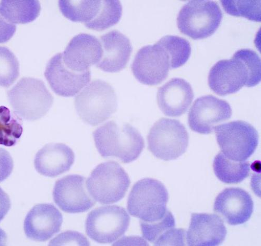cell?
<instances>
[{"label": "cell", "instance_id": "obj_1", "mask_svg": "<svg viewBox=\"0 0 261 246\" xmlns=\"http://www.w3.org/2000/svg\"><path fill=\"white\" fill-rule=\"evenodd\" d=\"M93 138L102 157L117 158L125 164L137 160L145 147L141 133L127 123L108 121L94 131Z\"/></svg>", "mask_w": 261, "mask_h": 246}, {"label": "cell", "instance_id": "obj_2", "mask_svg": "<svg viewBox=\"0 0 261 246\" xmlns=\"http://www.w3.org/2000/svg\"><path fill=\"white\" fill-rule=\"evenodd\" d=\"M14 113L28 121L45 116L52 107L54 97L43 82L33 78H23L8 92Z\"/></svg>", "mask_w": 261, "mask_h": 246}, {"label": "cell", "instance_id": "obj_3", "mask_svg": "<svg viewBox=\"0 0 261 246\" xmlns=\"http://www.w3.org/2000/svg\"><path fill=\"white\" fill-rule=\"evenodd\" d=\"M74 105L79 116L84 122L96 126L116 113L117 97L110 84L96 80L76 96Z\"/></svg>", "mask_w": 261, "mask_h": 246}, {"label": "cell", "instance_id": "obj_4", "mask_svg": "<svg viewBox=\"0 0 261 246\" xmlns=\"http://www.w3.org/2000/svg\"><path fill=\"white\" fill-rule=\"evenodd\" d=\"M169 194L164 185L153 178H144L134 186L127 200L129 213L141 221L153 223L168 211Z\"/></svg>", "mask_w": 261, "mask_h": 246}, {"label": "cell", "instance_id": "obj_5", "mask_svg": "<svg viewBox=\"0 0 261 246\" xmlns=\"http://www.w3.org/2000/svg\"><path fill=\"white\" fill-rule=\"evenodd\" d=\"M222 18V11L216 2L195 0L182 7L177 22L181 33L198 40L213 35L220 27Z\"/></svg>", "mask_w": 261, "mask_h": 246}, {"label": "cell", "instance_id": "obj_6", "mask_svg": "<svg viewBox=\"0 0 261 246\" xmlns=\"http://www.w3.org/2000/svg\"><path fill=\"white\" fill-rule=\"evenodd\" d=\"M130 184L129 177L124 168L112 161L98 165L86 183L91 196L102 205L114 204L122 199Z\"/></svg>", "mask_w": 261, "mask_h": 246}, {"label": "cell", "instance_id": "obj_7", "mask_svg": "<svg viewBox=\"0 0 261 246\" xmlns=\"http://www.w3.org/2000/svg\"><path fill=\"white\" fill-rule=\"evenodd\" d=\"M189 139L188 132L180 121L162 118L149 131L148 148L158 159L175 160L186 152Z\"/></svg>", "mask_w": 261, "mask_h": 246}, {"label": "cell", "instance_id": "obj_8", "mask_svg": "<svg viewBox=\"0 0 261 246\" xmlns=\"http://www.w3.org/2000/svg\"><path fill=\"white\" fill-rule=\"evenodd\" d=\"M216 137L222 153L235 162H246L258 143L256 129L244 121H234L217 126Z\"/></svg>", "mask_w": 261, "mask_h": 246}, {"label": "cell", "instance_id": "obj_9", "mask_svg": "<svg viewBox=\"0 0 261 246\" xmlns=\"http://www.w3.org/2000/svg\"><path fill=\"white\" fill-rule=\"evenodd\" d=\"M130 218L125 210L117 206L101 207L91 211L87 217V235L100 243H111L127 230Z\"/></svg>", "mask_w": 261, "mask_h": 246}, {"label": "cell", "instance_id": "obj_10", "mask_svg": "<svg viewBox=\"0 0 261 246\" xmlns=\"http://www.w3.org/2000/svg\"><path fill=\"white\" fill-rule=\"evenodd\" d=\"M232 116V109L227 102L213 95H206L195 100L188 116L192 130L208 135L215 128Z\"/></svg>", "mask_w": 261, "mask_h": 246}, {"label": "cell", "instance_id": "obj_11", "mask_svg": "<svg viewBox=\"0 0 261 246\" xmlns=\"http://www.w3.org/2000/svg\"><path fill=\"white\" fill-rule=\"evenodd\" d=\"M212 90L220 96L237 93L244 87H250L249 72L243 62L234 55L229 60L217 62L208 77Z\"/></svg>", "mask_w": 261, "mask_h": 246}, {"label": "cell", "instance_id": "obj_12", "mask_svg": "<svg viewBox=\"0 0 261 246\" xmlns=\"http://www.w3.org/2000/svg\"><path fill=\"white\" fill-rule=\"evenodd\" d=\"M86 179L79 175H69L58 180L53 190L56 204L63 211L79 213L89 210L95 201L86 190Z\"/></svg>", "mask_w": 261, "mask_h": 246}, {"label": "cell", "instance_id": "obj_13", "mask_svg": "<svg viewBox=\"0 0 261 246\" xmlns=\"http://www.w3.org/2000/svg\"><path fill=\"white\" fill-rule=\"evenodd\" d=\"M170 69L169 58L157 43L141 48L132 65L136 79L141 83L149 86L162 83L167 78Z\"/></svg>", "mask_w": 261, "mask_h": 246}, {"label": "cell", "instance_id": "obj_14", "mask_svg": "<svg viewBox=\"0 0 261 246\" xmlns=\"http://www.w3.org/2000/svg\"><path fill=\"white\" fill-rule=\"evenodd\" d=\"M44 75L53 91L64 97L78 94L91 79L90 70L81 73L68 68L62 53L57 54L49 61Z\"/></svg>", "mask_w": 261, "mask_h": 246}, {"label": "cell", "instance_id": "obj_15", "mask_svg": "<svg viewBox=\"0 0 261 246\" xmlns=\"http://www.w3.org/2000/svg\"><path fill=\"white\" fill-rule=\"evenodd\" d=\"M102 53L101 42L96 37L80 34L71 40L62 54V59L68 68L82 73L90 70L92 65L97 64Z\"/></svg>", "mask_w": 261, "mask_h": 246}, {"label": "cell", "instance_id": "obj_16", "mask_svg": "<svg viewBox=\"0 0 261 246\" xmlns=\"http://www.w3.org/2000/svg\"><path fill=\"white\" fill-rule=\"evenodd\" d=\"M254 208L253 200L247 191L238 188L224 189L216 197L215 212L231 226L242 225L250 218Z\"/></svg>", "mask_w": 261, "mask_h": 246}, {"label": "cell", "instance_id": "obj_17", "mask_svg": "<svg viewBox=\"0 0 261 246\" xmlns=\"http://www.w3.org/2000/svg\"><path fill=\"white\" fill-rule=\"evenodd\" d=\"M227 234L224 222L219 215L193 213L186 239L191 246H215L223 242Z\"/></svg>", "mask_w": 261, "mask_h": 246}, {"label": "cell", "instance_id": "obj_18", "mask_svg": "<svg viewBox=\"0 0 261 246\" xmlns=\"http://www.w3.org/2000/svg\"><path fill=\"white\" fill-rule=\"evenodd\" d=\"M62 222V214L53 205L39 204L27 215L24 232L31 240L46 241L60 231Z\"/></svg>", "mask_w": 261, "mask_h": 246}, {"label": "cell", "instance_id": "obj_19", "mask_svg": "<svg viewBox=\"0 0 261 246\" xmlns=\"http://www.w3.org/2000/svg\"><path fill=\"white\" fill-rule=\"evenodd\" d=\"M102 56L97 67L108 73L119 72L125 68L133 52L129 39L114 30L100 37Z\"/></svg>", "mask_w": 261, "mask_h": 246}, {"label": "cell", "instance_id": "obj_20", "mask_svg": "<svg viewBox=\"0 0 261 246\" xmlns=\"http://www.w3.org/2000/svg\"><path fill=\"white\" fill-rule=\"evenodd\" d=\"M194 96L189 83L181 78H173L159 89L157 100L164 115L177 117L186 113Z\"/></svg>", "mask_w": 261, "mask_h": 246}, {"label": "cell", "instance_id": "obj_21", "mask_svg": "<svg viewBox=\"0 0 261 246\" xmlns=\"http://www.w3.org/2000/svg\"><path fill=\"white\" fill-rule=\"evenodd\" d=\"M75 161L73 150L63 143H50L36 154L34 166L43 176L55 177L69 171Z\"/></svg>", "mask_w": 261, "mask_h": 246}, {"label": "cell", "instance_id": "obj_22", "mask_svg": "<svg viewBox=\"0 0 261 246\" xmlns=\"http://www.w3.org/2000/svg\"><path fill=\"white\" fill-rule=\"evenodd\" d=\"M64 16L73 22H81L90 30L101 31L104 1H59Z\"/></svg>", "mask_w": 261, "mask_h": 246}, {"label": "cell", "instance_id": "obj_23", "mask_svg": "<svg viewBox=\"0 0 261 246\" xmlns=\"http://www.w3.org/2000/svg\"><path fill=\"white\" fill-rule=\"evenodd\" d=\"M40 11V4L36 0H4L0 3V14L13 24L30 23Z\"/></svg>", "mask_w": 261, "mask_h": 246}, {"label": "cell", "instance_id": "obj_24", "mask_svg": "<svg viewBox=\"0 0 261 246\" xmlns=\"http://www.w3.org/2000/svg\"><path fill=\"white\" fill-rule=\"evenodd\" d=\"M215 175L222 182L238 184L244 181L250 174V165L248 162H235L222 153L217 154L213 162Z\"/></svg>", "mask_w": 261, "mask_h": 246}, {"label": "cell", "instance_id": "obj_25", "mask_svg": "<svg viewBox=\"0 0 261 246\" xmlns=\"http://www.w3.org/2000/svg\"><path fill=\"white\" fill-rule=\"evenodd\" d=\"M156 43L167 54L171 69L182 66L190 58L191 54L190 43L184 38L167 35Z\"/></svg>", "mask_w": 261, "mask_h": 246}, {"label": "cell", "instance_id": "obj_26", "mask_svg": "<svg viewBox=\"0 0 261 246\" xmlns=\"http://www.w3.org/2000/svg\"><path fill=\"white\" fill-rule=\"evenodd\" d=\"M23 131L22 121L19 117L8 108L0 106V145H15Z\"/></svg>", "mask_w": 261, "mask_h": 246}, {"label": "cell", "instance_id": "obj_27", "mask_svg": "<svg viewBox=\"0 0 261 246\" xmlns=\"http://www.w3.org/2000/svg\"><path fill=\"white\" fill-rule=\"evenodd\" d=\"M142 234L144 237L155 245H159L163 238L172 229L175 228V218L169 210L164 217L153 223L140 222Z\"/></svg>", "mask_w": 261, "mask_h": 246}, {"label": "cell", "instance_id": "obj_28", "mask_svg": "<svg viewBox=\"0 0 261 246\" xmlns=\"http://www.w3.org/2000/svg\"><path fill=\"white\" fill-rule=\"evenodd\" d=\"M19 76V64L8 48L0 46V86L9 87Z\"/></svg>", "mask_w": 261, "mask_h": 246}, {"label": "cell", "instance_id": "obj_29", "mask_svg": "<svg viewBox=\"0 0 261 246\" xmlns=\"http://www.w3.org/2000/svg\"><path fill=\"white\" fill-rule=\"evenodd\" d=\"M221 3L225 11L229 15L245 17L250 20L260 21V1H228Z\"/></svg>", "mask_w": 261, "mask_h": 246}, {"label": "cell", "instance_id": "obj_30", "mask_svg": "<svg viewBox=\"0 0 261 246\" xmlns=\"http://www.w3.org/2000/svg\"><path fill=\"white\" fill-rule=\"evenodd\" d=\"M244 63L250 78V87L257 85L261 79L260 59L254 51L244 49L239 50L234 54Z\"/></svg>", "mask_w": 261, "mask_h": 246}, {"label": "cell", "instance_id": "obj_31", "mask_svg": "<svg viewBox=\"0 0 261 246\" xmlns=\"http://www.w3.org/2000/svg\"><path fill=\"white\" fill-rule=\"evenodd\" d=\"M88 239L83 234L75 231H67L58 235L49 243L50 245H89Z\"/></svg>", "mask_w": 261, "mask_h": 246}, {"label": "cell", "instance_id": "obj_32", "mask_svg": "<svg viewBox=\"0 0 261 246\" xmlns=\"http://www.w3.org/2000/svg\"><path fill=\"white\" fill-rule=\"evenodd\" d=\"M13 166L10 154L7 150L0 148V183L5 181L10 176Z\"/></svg>", "mask_w": 261, "mask_h": 246}, {"label": "cell", "instance_id": "obj_33", "mask_svg": "<svg viewBox=\"0 0 261 246\" xmlns=\"http://www.w3.org/2000/svg\"><path fill=\"white\" fill-rule=\"evenodd\" d=\"M16 30L15 24L10 23L0 14V43L8 41Z\"/></svg>", "mask_w": 261, "mask_h": 246}, {"label": "cell", "instance_id": "obj_34", "mask_svg": "<svg viewBox=\"0 0 261 246\" xmlns=\"http://www.w3.org/2000/svg\"><path fill=\"white\" fill-rule=\"evenodd\" d=\"M11 207L10 199L8 194L0 188V222L7 215Z\"/></svg>", "mask_w": 261, "mask_h": 246}, {"label": "cell", "instance_id": "obj_35", "mask_svg": "<svg viewBox=\"0 0 261 246\" xmlns=\"http://www.w3.org/2000/svg\"><path fill=\"white\" fill-rule=\"evenodd\" d=\"M7 242V235L6 232L0 228V245H5Z\"/></svg>", "mask_w": 261, "mask_h": 246}]
</instances>
